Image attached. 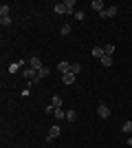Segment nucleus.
Segmentation results:
<instances>
[{
    "label": "nucleus",
    "mask_w": 132,
    "mask_h": 148,
    "mask_svg": "<svg viewBox=\"0 0 132 148\" xmlns=\"http://www.w3.org/2000/svg\"><path fill=\"white\" fill-rule=\"evenodd\" d=\"M29 60H18V62H13V64H9V73H18L20 66H24Z\"/></svg>",
    "instance_id": "nucleus-5"
},
{
    "label": "nucleus",
    "mask_w": 132,
    "mask_h": 148,
    "mask_svg": "<svg viewBox=\"0 0 132 148\" xmlns=\"http://www.w3.org/2000/svg\"><path fill=\"white\" fill-rule=\"evenodd\" d=\"M99 62L104 64V66H112V62H114V60H112V56H104Z\"/></svg>",
    "instance_id": "nucleus-13"
},
{
    "label": "nucleus",
    "mask_w": 132,
    "mask_h": 148,
    "mask_svg": "<svg viewBox=\"0 0 132 148\" xmlns=\"http://www.w3.org/2000/svg\"><path fill=\"white\" fill-rule=\"evenodd\" d=\"M97 115H99L101 119H106L108 115H110V108H108V104H99V108H97Z\"/></svg>",
    "instance_id": "nucleus-6"
},
{
    "label": "nucleus",
    "mask_w": 132,
    "mask_h": 148,
    "mask_svg": "<svg viewBox=\"0 0 132 148\" xmlns=\"http://www.w3.org/2000/svg\"><path fill=\"white\" fill-rule=\"evenodd\" d=\"M0 25H2V27H9V25H11V18H0Z\"/></svg>",
    "instance_id": "nucleus-22"
},
{
    "label": "nucleus",
    "mask_w": 132,
    "mask_h": 148,
    "mask_svg": "<svg viewBox=\"0 0 132 148\" xmlns=\"http://www.w3.org/2000/svg\"><path fill=\"white\" fill-rule=\"evenodd\" d=\"M68 33H70V25H64L62 27V36H68Z\"/></svg>",
    "instance_id": "nucleus-23"
},
{
    "label": "nucleus",
    "mask_w": 132,
    "mask_h": 148,
    "mask_svg": "<svg viewBox=\"0 0 132 148\" xmlns=\"http://www.w3.org/2000/svg\"><path fill=\"white\" fill-rule=\"evenodd\" d=\"M29 66H31L33 71H40V69H44V64H42L40 58H29Z\"/></svg>",
    "instance_id": "nucleus-3"
},
{
    "label": "nucleus",
    "mask_w": 132,
    "mask_h": 148,
    "mask_svg": "<svg viewBox=\"0 0 132 148\" xmlns=\"http://www.w3.org/2000/svg\"><path fill=\"white\" fill-rule=\"evenodd\" d=\"M60 133H62V128H60V126H53V128L49 130V135H46V142H53V139H57V137H60Z\"/></svg>",
    "instance_id": "nucleus-2"
},
{
    "label": "nucleus",
    "mask_w": 132,
    "mask_h": 148,
    "mask_svg": "<svg viewBox=\"0 0 132 148\" xmlns=\"http://www.w3.org/2000/svg\"><path fill=\"white\" fill-rule=\"evenodd\" d=\"M121 130H123L126 135H130V133H132V122H130V119H128V122H123V124H121Z\"/></svg>",
    "instance_id": "nucleus-12"
},
{
    "label": "nucleus",
    "mask_w": 132,
    "mask_h": 148,
    "mask_svg": "<svg viewBox=\"0 0 132 148\" xmlns=\"http://www.w3.org/2000/svg\"><path fill=\"white\" fill-rule=\"evenodd\" d=\"M95 9V11L97 13H101V11H106V9H104V2H101V0H93V5H90Z\"/></svg>",
    "instance_id": "nucleus-10"
},
{
    "label": "nucleus",
    "mask_w": 132,
    "mask_h": 148,
    "mask_svg": "<svg viewBox=\"0 0 132 148\" xmlns=\"http://www.w3.org/2000/svg\"><path fill=\"white\" fill-rule=\"evenodd\" d=\"M128 144H130V146H132V135H130V137H128Z\"/></svg>",
    "instance_id": "nucleus-25"
},
{
    "label": "nucleus",
    "mask_w": 132,
    "mask_h": 148,
    "mask_svg": "<svg viewBox=\"0 0 132 148\" xmlns=\"http://www.w3.org/2000/svg\"><path fill=\"white\" fill-rule=\"evenodd\" d=\"M53 115H55L57 119H66V111H64V108H55V113H53Z\"/></svg>",
    "instance_id": "nucleus-15"
},
{
    "label": "nucleus",
    "mask_w": 132,
    "mask_h": 148,
    "mask_svg": "<svg viewBox=\"0 0 132 148\" xmlns=\"http://www.w3.org/2000/svg\"><path fill=\"white\" fill-rule=\"evenodd\" d=\"M62 82H64V84H73V82H75V73H64Z\"/></svg>",
    "instance_id": "nucleus-11"
},
{
    "label": "nucleus",
    "mask_w": 132,
    "mask_h": 148,
    "mask_svg": "<svg viewBox=\"0 0 132 148\" xmlns=\"http://www.w3.org/2000/svg\"><path fill=\"white\" fill-rule=\"evenodd\" d=\"M75 119H77V113H75V111H66V122L73 124Z\"/></svg>",
    "instance_id": "nucleus-16"
},
{
    "label": "nucleus",
    "mask_w": 132,
    "mask_h": 148,
    "mask_svg": "<svg viewBox=\"0 0 132 148\" xmlns=\"http://www.w3.org/2000/svg\"><path fill=\"white\" fill-rule=\"evenodd\" d=\"M70 73H82V64H79V62H73V66H70Z\"/></svg>",
    "instance_id": "nucleus-17"
},
{
    "label": "nucleus",
    "mask_w": 132,
    "mask_h": 148,
    "mask_svg": "<svg viewBox=\"0 0 132 148\" xmlns=\"http://www.w3.org/2000/svg\"><path fill=\"white\" fill-rule=\"evenodd\" d=\"M106 56V51H104V47H93V58H97V60H101V58Z\"/></svg>",
    "instance_id": "nucleus-8"
},
{
    "label": "nucleus",
    "mask_w": 132,
    "mask_h": 148,
    "mask_svg": "<svg viewBox=\"0 0 132 148\" xmlns=\"http://www.w3.org/2000/svg\"><path fill=\"white\" fill-rule=\"evenodd\" d=\"M117 13H119V7H110V9H106V11H101L99 13V18H114V16H117Z\"/></svg>",
    "instance_id": "nucleus-1"
},
{
    "label": "nucleus",
    "mask_w": 132,
    "mask_h": 148,
    "mask_svg": "<svg viewBox=\"0 0 132 148\" xmlns=\"http://www.w3.org/2000/svg\"><path fill=\"white\" fill-rule=\"evenodd\" d=\"M9 9H11V7L7 5V2H2V5H0V18H9Z\"/></svg>",
    "instance_id": "nucleus-9"
},
{
    "label": "nucleus",
    "mask_w": 132,
    "mask_h": 148,
    "mask_svg": "<svg viewBox=\"0 0 132 148\" xmlns=\"http://www.w3.org/2000/svg\"><path fill=\"white\" fill-rule=\"evenodd\" d=\"M51 104L55 106V108H62V97H60V95H55V97L51 99Z\"/></svg>",
    "instance_id": "nucleus-18"
},
{
    "label": "nucleus",
    "mask_w": 132,
    "mask_h": 148,
    "mask_svg": "<svg viewBox=\"0 0 132 148\" xmlns=\"http://www.w3.org/2000/svg\"><path fill=\"white\" fill-rule=\"evenodd\" d=\"M53 11H55V13H66V7H64V2L55 5V7H53Z\"/></svg>",
    "instance_id": "nucleus-19"
},
{
    "label": "nucleus",
    "mask_w": 132,
    "mask_h": 148,
    "mask_svg": "<svg viewBox=\"0 0 132 148\" xmlns=\"http://www.w3.org/2000/svg\"><path fill=\"white\" fill-rule=\"evenodd\" d=\"M44 113H46V115H53V113H55V106H53V104H49L46 108H44Z\"/></svg>",
    "instance_id": "nucleus-21"
},
{
    "label": "nucleus",
    "mask_w": 132,
    "mask_h": 148,
    "mask_svg": "<svg viewBox=\"0 0 132 148\" xmlns=\"http://www.w3.org/2000/svg\"><path fill=\"white\" fill-rule=\"evenodd\" d=\"M64 7H66V13H75L77 2H75V0H64Z\"/></svg>",
    "instance_id": "nucleus-7"
},
{
    "label": "nucleus",
    "mask_w": 132,
    "mask_h": 148,
    "mask_svg": "<svg viewBox=\"0 0 132 148\" xmlns=\"http://www.w3.org/2000/svg\"><path fill=\"white\" fill-rule=\"evenodd\" d=\"M75 18L77 20H84V18H86V13H84V11H75Z\"/></svg>",
    "instance_id": "nucleus-24"
},
{
    "label": "nucleus",
    "mask_w": 132,
    "mask_h": 148,
    "mask_svg": "<svg viewBox=\"0 0 132 148\" xmlns=\"http://www.w3.org/2000/svg\"><path fill=\"white\" fill-rule=\"evenodd\" d=\"M49 73H51V69H49V66L40 69V71H38V80H42V77H46V75H49Z\"/></svg>",
    "instance_id": "nucleus-14"
},
{
    "label": "nucleus",
    "mask_w": 132,
    "mask_h": 148,
    "mask_svg": "<svg viewBox=\"0 0 132 148\" xmlns=\"http://www.w3.org/2000/svg\"><path fill=\"white\" fill-rule=\"evenodd\" d=\"M70 66H73V62H66V60H64V62H60V64H57V71H60V73H70Z\"/></svg>",
    "instance_id": "nucleus-4"
},
{
    "label": "nucleus",
    "mask_w": 132,
    "mask_h": 148,
    "mask_svg": "<svg viewBox=\"0 0 132 148\" xmlns=\"http://www.w3.org/2000/svg\"><path fill=\"white\" fill-rule=\"evenodd\" d=\"M104 51H106V56H112V53H114V44H106Z\"/></svg>",
    "instance_id": "nucleus-20"
}]
</instances>
